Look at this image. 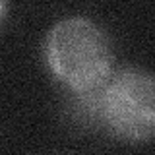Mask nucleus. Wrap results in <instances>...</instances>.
Listing matches in <instances>:
<instances>
[{
    "label": "nucleus",
    "instance_id": "nucleus-1",
    "mask_svg": "<svg viewBox=\"0 0 155 155\" xmlns=\"http://www.w3.org/2000/svg\"><path fill=\"white\" fill-rule=\"evenodd\" d=\"M45 62L51 74L74 91L103 85L113 70V47L107 33L87 18H66L45 37Z\"/></svg>",
    "mask_w": 155,
    "mask_h": 155
},
{
    "label": "nucleus",
    "instance_id": "nucleus-2",
    "mask_svg": "<svg viewBox=\"0 0 155 155\" xmlns=\"http://www.w3.org/2000/svg\"><path fill=\"white\" fill-rule=\"evenodd\" d=\"M101 124L130 143L155 140V76L140 68H122L107 78L97 97Z\"/></svg>",
    "mask_w": 155,
    "mask_h": 155
},
{
    "label": "nucleus",
    "instance_id": "nucleus-3",
    "mask_svg": "<svg viewBox=\"0 0 155 155\" xmlns=\"http://www.w3.org/2000/svg\"><path fill=\"white\" fill-rule=\"evenodd\" d=\"M6 10H8V0H0V23L6 16Z\"/></svg>",
    "mask_w": 155,
    "mask_h": 155
}]
</instances>
